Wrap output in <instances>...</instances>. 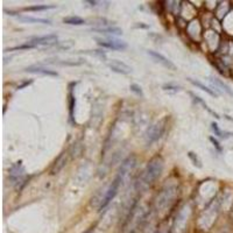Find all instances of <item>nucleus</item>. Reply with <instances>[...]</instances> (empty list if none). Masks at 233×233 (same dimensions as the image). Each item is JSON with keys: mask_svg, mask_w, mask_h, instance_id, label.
<instances>
[{"mask_svg": "<svg viewBox=\"0 0 233 233\" xmlns=\"http://www.w3.org/2000/svg\"><path fill=\"white\" fill-rule=\"evenodd\" d=\"M178 192V189L176 185H171V184H166V187L161 190V192L157 195L155 199L156 203V209L157 210H162L166 209L171 202H174L176 194Z\"/></svg>", "mask_w": 233, "mask_h": 233, "instance_id": "7ed1b4c3", "label": "nucleus"}, {"mask_svg": "<svg viewBox=\"0 0 233 233\" xmlns=\"http://www.w3.org/2000/svg\"><path fill=\"white\" fill-rule=\"evenodd\" d=\"M211 130L213 131L214 135L219 136V137H221V139H227V137H230V136L233 135V133H230V132H224V131H221V130L218 127V125H217L216 122H212V124H211Z\"/></svg>", "mask_w": 233, "mask_h": 233, "instance_id": "a211bd4d", "label": "nucleus"}, {"mask_svg": "<svg viewBox=\"0 0 233 233\" xmlns=\"http://www.w3.org/2000/svg\"><path fill=\"white\" fill-rule=\"evenodd\" d=\"M130 89H131V91L132 92H134L136 96H139V97H143V92H142V90H141V88L137 85V84H131L130 85Z\"/></svg>", "mask_w": 233, "mask_h": 233, "instance_id": "393cba45", "label": "nucleus"}, {"mask_svg": "<svg viewBox=\"0 0 233 233\" xmlns=\"http://www.w3.org/2000/svg\"><path fill=\"white\" fill-rule=\"evenodd\" d=\"M190 95H191V96L194 97V99H195V100H196V101H198L199 104H202V105H203V107H204V109H205V110H206V111H208V112H209L210 114H212V116H214V117H216V118H217V119H219V118H220V117L218 116V114H217L216 112H213V111H212V110H211V109H210V107H209V106L206 105V103H205V101H204V100H203L202 98H199V97H197V96H195L194 93H190Z\"/></svg>", "mask_w": 233, "mask_h": 233, "instance_id": "412c9836", "label": "nucleus"}, {"mask_svg": "<svg viewBox=\"0 0 233 233\" xmlns=\"http://www.w3.org/2000/svg\"><path fill=\"white\" fill-rule=\"evenodd\" d=\"M210 82L213 84L216 88H220V89H221L223 91H225L227 95H230L231 97H233V91L230 89V86H229V85H226L224 82H221L220 79H218V78H216V77L210 78Z\"/></svg>", "mask_w": 233, "mask_h": 233, "instance_id": "2eb2a0df", "label": "nucleus"}, {"mask_svg": "<svg viewBox=\"0 0 233 233\" xmlns=\"http://www.w3.org/2000/svg\"><path fill=\"white\" fill-rule=\"evenodd\" d=\"M65 164H67V153H62V154L56 158V161H55V163H54V166H53V168H51V170H50V174L51 175L57 174L59 170H62V168H63Z\"/></svg>", "mask_w": 233, "mask_h": 233, "instance_id": "ddd939ff", "label": "nucleus"}, {"mask_svg": "<svg viewBox=\"0 0 233 233\" xmlns=\"http://www.w3.org/2000/svg\"><path fill=\"white\" fill-rule=\"evenodd\" d=\"M63 22L67 25H71V26H80V25L85 23V20L79 18V17H68V18L63 19Z\"/></svg>", "mask_w": 233, "mask_h": 233, "instance_id": "6ab92c4d", "label": "nucleus"}, {"mask_svg": "<svg viewBox=\"0 0 233 233\" xmlns=\"http://www.w3.org/2000/svg\"><path fill=\"white\" fill-rule=\"evenodd\" d=\"M188 80L192 84V85H195V86H197L198 89H200L202 91H205L206 93H209L210 96H212V97H218V93L217 92H214V91H212L211 89H209L208 86H205L204 84H202L200 82H198V80H195V79H192V78H188Z\"/></svg>", "mask_w": 233, "mask_h": 233, "instance_id": "f3484780", "label": "nucleus"}, {"mask_svg": "<svg viewBox=\"0 0 233 233\" xmlns=\"http://www.w3.org/2000/svg\"><path fill=\"white\" fill-rule=\"evenodd\" d=\"M148 55H149L151 57L154 58L157 63L162 64L164 68H167V69H169V70H176V65H175L171 61H169L167 57H164L162 54H160V53H157V51H154V50H148Z\"/></svg>", "mask_w": 233, "mask_h": 233, "instance_id": "9b49d317", "label": "nucleus"}, {"mask_svg": "<svg viewBox=\"0 0 233 233\" xmlns=\"http://www.w3.org/2000/svg\"><path fill=\"white\" fill-rule=\"evenodd\" d=\"M92 32L100 34H110V35H121L122 30L118 27H107V28H93Z\"/></svg>", "mask_w": 233, "mask_h": 233, "instance_id": "4468645a", "label": "nucleus"}, {"mask_svg": "<svg viewBox=\"0 0 233 233\" xmlns=\"http://www.w3.org/2000/svg\"><path fill=\"white\" fill-rule=\"evenodd\" d=\"M25 168L22 166V161H18L17 163H14L9 170H8V178L12 183V185L19 188V184L23 183L25 181Z\"/></svg>", "mask_w": 233, "mask_h": 233, "instance_id": "39448f33", "label": "nucleus"}, {"mask_svg": "<svg viewBox=\"0 0 233 233\" xmlns=\"http://www.w3.org/2000/svg\"><path fill=\"white\" fill-rule=\"evenodd\" d=\"M57 39L58 36L56 34H49V35H43V36H39V38H33L28 42L32 43L35 47H38V46H51V44H55L57 42Z\"/></svg>", "mask_w": 233, "mask_h": 233, "instance_id": "1a4fd4ad", "label": "nucleus"}, {"mask_svg": "<svg viewBox=\"0 0 233 233\" xmlns=\"http://www.w3.org/2000/svg\"><path fill=\"white\" fill-rule=\"evenodd\" d=\"M25 71L30 72V74H39V75H43V76H58V74L54 70H49V69H46L42 67H36V65L28 67L25 69Z\"/></svg>", "mask_w": 233, "mask_h": 233, "instance_id": "f8f14e48", "label": "nucleus"}, {"mask_svg": "<svg viewBox=\"0 0 233 233\" xmlns=\"http://www.w3.org/2000/svg\"><path fill=\"white\" fill-rule=\"evenodd\" d=\"M164 167V161L161 156L153 157L143 169L142 174L139 176L135 182V189L137 191H145L151 185L155 183V181L161 176V173Z\"/></svg>", "mask_w": 233, "mask_h": 233, "instance_id": "f257e3e1", "label": "nucleus"}, {"mask_svg": "<svg viewBox=\"0 0 233 233\" xmlns=\"http://www.w3.org/2000/svg\"><path fill=\"white\" fill-rule=\"evenodd\" d=\"M74 109H75V97H74V93L72 91H70V103H69V110H70V119L72 121L74 120Z\"/></svg>", "mask_w": 233, "mask_h": 233, "instance_id": "b1692460", "label": "nucleus"}, {"mask_svg": "<svg viewBox=\"0 0 233 233\" xmlns=\"http://www.w3.org/2000/svg\"><path fill=\"white\" fill-rule=\"evenodd\" d=\"M163 90L164 91H171V92H177L181 90L179 86H176V85H173V84H164L163 85Z\"/></svg>", "mask_w": 233, "mask_h": 233, "instance_id": "a878e982", "label": "nucleus"}, {"mask_svg": "<svg viewBox=\"0 0 233 233\" xmlns=\"http://www.w3.org/2000/svg\"><path fill=\"white\" fill-rule=\"evenodd\" d=\"M209 140H210V141L212 142V145H213V146H214V148H216V149H217V151L219 152V153H221V152H223V148L220 147V145H219V142H218V141H217V140L214 139L213 136H210V137H209Z\"/></svg>", "mask_w": 233, "mask_h": 233, "instance_id": "bb28decb", "label": "nucleus"}, {"mask_svg": "<svg viewBox=\"0 0 233 233\" xmlns=\"http://www.w3.org/2000/svg\"><path fill=\"white\" fill-rule=\"evenodd\" d=\"M109 67L112 71L121 74V75H128V74L132 72V68L130 65H127L126 63H124L121 61H118V59H113L112 62H110Z\"/></svg>", "mask_w": 233, "mask_h": 233, "instance_id": "9d476101", "label": "nucleus"}, {"mask_svg": "<svg viewBox=\"0 0 233 233\" xmlns=\"http://www.w3.org/2000/svg\"><path fill=\"white\" fill-rule=\"evenodd\" d=\"M33 48H36L35 46H33L32 43L27 42L26 44H22V46H18V47H13V48H9V49H5V51H14V50H23V49H33Z\"/></svg>", "mask_w": 233, "mask_h": 233, "instance_id": "4be33fe9", "label": "nucleus"}, {"mask_svg": "<svg viewBox=\"0 0 233 233\" xmlns=\"http://www.w3.org/2000/svg\"><path fill=\"white\" fill-rule=\"evenodd\" d=\"M121 183H122V179L117 175V177L113 179V182L110 184V187H109V189H107L105 196H104V198L100 202V205H99V209L100 210H103L104 208H106L110 204V202L116 197V195L118 192V190H119V187H120Z\"/></svg>", "mask_w": 233, "mask_h": 233, "instance_id": "423d86ee", "label": "nucleus"}, {"mask_svg": "<svg viewBox=\"0 0 233 233\" xmlns=\"http://www.w3.org/2000/svg\"><path fill=\"white\" fill-rule=\"evenodd\" d=\"M136 166V157L134 155L128 156L126 160H124V162L121 163L119 171H118V176L124 181L128 175L133 171V169Z\"/></svg>", "mask_w": 233, "mask_h": 233, "instance_id": "0eeeda50", "label": "nucleus"}, {"mask_svg": "<svg viewBox=\"0 0 233 233\" xmlns=\"http://www.w3.org/2000/svg\"><path fill=\"white\" fill-rule=\"evenodd\" d=\"M56 8V5H35L30 7H26L25 11L29 12H36V11H47V9H54Z\"/></svg>", "mask_w": 233, "mask_h": 233, "instance_id": "aec40b11", "label": "nucleus"}, {"mask_svg": "<svg viewBox=\"0 0 233 233\" xmlns=\"http://www.w3.org/2000/svg\"><path fill=\"white\" fill-rule=\"evenodd\" d=\"M148 210H146L141 204L135 202L133 206L131 208L130 214L126 219V224L124 226L125 232L127 233H137L141 227L145 225L147 217H148Z\"/></svg>", "mask_w": 233, "mask_h": 233, "instance_id": "f03ea898", "label": "nucleus"}, {"mask_svg": "<svg viewBox=\"0 0 233 233\" xmlns=\"http://www.w3.org/2000/svg\"><path fill=\"white\" fill-rule=\"evenodd\" d=\"M18 19L22 22H28V23H43V25H51V21L47 19H40V18H32V17H21L19 15Z\"/></svg>", "mask_w": 233, "mask_h": 233, "instance_id": "dca6fc26", "label": "nucleus"}, {"mask_svg": "<svg viewBox=\"0 0 233 233\" xmlns=\"http://www.w3.org/2000/svg\"><path fill=\"white\" fill-rule=\"evenodd\" d=\"M166 128V119L160 120L155 124H153L152 126L148 127V130L145 133V141L148 146H151L153 142H155L156 140H158Z\"/></svg>", "mask_w": 233, "mask_h": 233, "instance_id": "20e7f679", "label": "nucleus"}, {"mask_svg": "<svg viewBox=\"0 0 233 233\" xmlns=\"http://www.w3.org/2000/svg\"><path fill=\"white\" fill-rule=\"evenodd\" d=\"M98 44L103 48H107V49H112V50H124L127 48V43L125 41L121 40H100L97 39Z\"/></svg>", "mask_w": 233, "mask_h": 233, "instance_id": "6e6552de", "label": "nucleus"}, {"mask_svg": "<svg viewBox=\"0 0 233 233\" xmlns=\"http://www.w3.org/2000/svg\"><path fill=\"white\" fill-rule=\"evenodd\" d=\"M188 156H189V158L192 161L194 166H196L197 168H202V162H200V160L198 158V156L196 155L195 153H192V152H189V153H188Z\"/></svg>", "mask_w": 233, "mask_h": 233, "instance_id": "5701e85b", "label": "nucleus"}]
</instances>
